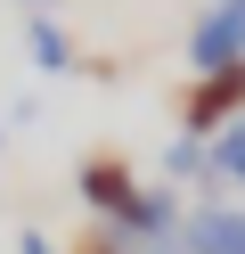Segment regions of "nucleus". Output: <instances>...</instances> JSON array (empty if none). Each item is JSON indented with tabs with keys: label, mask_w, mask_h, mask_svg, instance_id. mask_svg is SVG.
<instances>
[{
	"label": "nucleus",
	"mask_w": 245,
	"mask_h": 254,
	"mask_svg": "<svg viewBox=\"0 0 245 254\" xmlns=\"http://www.w3.org/2000/svg\"><path fill=\"white\" fill-rule=\"evenodd\" d=\"M74 189H82V205H90V213L106 221V230H123V221L139 213V197H147V189L131 181V164H123V156H82Z\"/></svg>",
	"instance_id": "f257e3e1"
},
{
	"label": "nucleus",
	"mask_w": 245,
	"mask_h": 254,
	"mask_svg": "<svg viewBox=\"0 0 245 254\" xmlns=\"http://www.w3.org/2000/svg\"><path fill=\"white\" fill-rule=\"evenodd\" d=\"M188 66H196V74L245 66V8H237V0H212L204 17L188 25Z\"/></svg>",
	"instance_id": "f03ea898"
},
{
	"label": "nucleus",
	"mask_w": 245,
	"mask_h": 254,
	"mask_svg": "<svg viewBox=\"0 0 245 254\" xmlns=\"http://www.w3.org/2000/svg\"><path fill=\"white\" fill-rule=\"evenodd\" d=\"M237 115H245V66H229V74H196V90L180 99L188 139H221Z\"/></svg>",
	"instance_id": "7ed1b4c3"
},
{
	"label": "nucleus",
	"mask_w": 245,
	"mask_h": 254,
	"mask_svg": "<svg viewBox=\"0 0 245 254\" xmlns=\"http://www.w3.org/2000/svg\"><path fill=\"white\" fill-rule=\"evenodd\" d=\"M180 254H245V213L237 205H188Z\"/></svg>",
	"instance_id": "20e7f679"
},
{
	"label": "nucleus",
	"mask_w": 245,
	"mask_h": 254,
	"mask_svg": "<svg viewBox=\"0 0 245 254\" xmlns=\"http://www.w3.org/2000/svg\"><path fill=\"white\" fill-rule=\"evenodd\" d=\"M25 50H33L41 74H74V41H65V25L41 17V8H33V25H25Z\"/></svg>",
	"instance_id": "39448f33"
},
{
	"label": "nucleus",
	"mask_w": 245,
	"mask_h": 254,
	"mask_svg": "<svg viewBox=\"0 0 245 254\" xmlns=\"http://www.w3.org/2000/svg\"><path fill=\"white\" fill-rule=\"evenodd\" d=\"M163 181H212V148H204V139H188V131H180L172 148H163Z\"/></svg>",
	"instance_id": "423d86ee"
},
{
	"label": "nucleus",
	"mask_w": 245,
	"mask_h": 254,
	"mask_svg": "<svg viewBox=\"0 0 245 254\" xmlns=\"http://www.w3.org/2000/svg\"><path fill=\"white\" fill-rule=\"evenodd\" d=\"M212 181H229V189H245V115L229 123L221 139H212Z\"/></svg>",
	"instance_id": "0eeeda50"
},
{
	"label": "nucleus",
	"mask_w": 245,
	"mask_h": 254,
	"mask_svg": "<svg viewBox=\"0 0 245 254\" xmlns=\"http://www.w3.org/2000/svg\"><path fill=\"white\" fill-rule=\"evenodd\" d=\"M16 254H57V246H49L41 230H25V238H16Z\"/></svg>",
	"instance_id": "6e6552de"
},
{
	"label": "nucleus",
	"mask_w": 245,
	"mask_h": 254,
	"mask_svg": "<svg viewBox=\"0 0 245 254\" xmlns=\"http://www.w3.org/2000/svg\"><path fill=\"white\" fill-rule=\"evenodd\" d=\"M82 254H131V246H123V238H90Z\"/></svg>",
	"instance_id": "1a4fd4ad"
},
{
	"label": "nucleus",
	"mask_w": 245,
	"mask_h": 254,
	"mask_svg": "<svg viewBox=\"0 0 245 254\" xmlns=\"http://www.w3.org/2000/svg\"><path fill=\"white\" fill-rule=\"evenodd\" d=\"M147 254H180V246H147Z\"/></svg>",
	"instance_id": "9d476101"
},
{
	"label": "nucleus",
	"mask_w": 245,
	"mask_h": 254,
	"mask_svg": "<svg viewBox=\"0 0 245 254\" xmlns=\"http://www.w3.org/2000/svg\"><path fill=\"white\" fill-rule=\"evenodd\" d=\"M0 139H8V115H0Z\"/></svg>",
	"instance_id": "9b49d317"
},
{
	"label": "nucleus",
	"mask_w": 245,
	"mask_h": 254,
	"mask_svg": "<svg viewBox=\"0 0 245 254\" xmlns=\"http://www.w3.org/2000/svg\"><path fill=\"white\" fill-rule=\"evenodd\" d=\"M33 8H41V0H33Z\"/></svg>",
	"instance_id": "f8f14e48"
},
{
	"label": "nucleus",
	"mask_w": 245,
	"mask_h": 254,
	"mask_svg": "<svg viewBox=\"0 0 245 254\" xmlns=\"http://www.w3.org/2000/svg\"><path fill=\"white\" fill-rule=\"evenodd\" d=\"M237 8H245V0H237Z\"/></svg>",
	"instance_id": "ddd939ff"
}]
</instances>
